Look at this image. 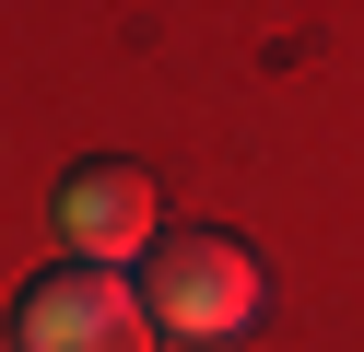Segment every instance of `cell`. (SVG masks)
Segmentation results:
<instances>
[{
	"mask_svg": "<svg viewBox=\"0 0 364 352\" xmlns=\"http://www.w3.org/2000/svg\"><path fill=\"white\" fill-rule=\"evenodd\" d=\"M59 223H71V258H95V270H129V258H153V176L141 164H82L71 188H59Z\"/></svg>",
	"mask_w": 364,
	"mask_h": 352,
	"instance_id": "obj_3",
	"label": "cell"
},
{
	"mask_svg": "<svg viewBox=\"0 0 364 352\" xmlns=\"http://www.w3.org/2000/svg\"><path fill=\"white\" fill-rule=\"evenodd\" d=\"M12 352H153V305H141L129 270L59 258V270H36L24 305H12Z\"/></svg>",
	"mask_w": 364,
	"mask_h": 352,
	"instance_id": "obj_1",
	"label": "cell"
},
{
	"mask_svg": "<svg viewBox=\"0 0 364 352\" xmlns=\"http://www.w3.org/2000/svg\"><path fill=\"white\" fill-rule=\"evenodd\" d=\"M141 305H153V329H176V341H235V329L259 317V258H247L235 235H153Z\"/></svg>",
	"mask_w": 364,
	"mask_h": 352,
	"instance_id": "obj_2",
	"label": "cell"
}]
</instances>
